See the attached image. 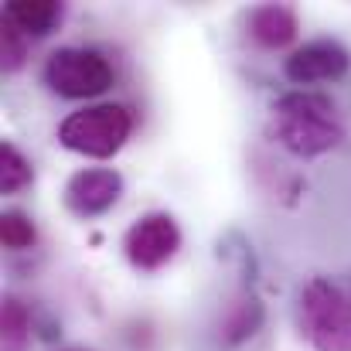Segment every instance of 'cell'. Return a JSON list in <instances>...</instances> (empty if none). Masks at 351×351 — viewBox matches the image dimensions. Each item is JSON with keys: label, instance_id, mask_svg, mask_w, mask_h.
Here are the masks:
<instances>
[{"label": "cell", "instance_id": "1", "mask_svg": "<svg viewBox=\"0 0 351 351\" xmlns=\"http://www.w3.org/2000/svg\"><path fill=\"white\" fill-rule=\"evenodd\" d=\"M273 136L297 157H317L335 150L345 140V130L335 117L331 99L317 93H287L273 106Z\"/></svg>", "mask_w": 351, "mask_h": 351}, {"label": "cell", "instance_id": "2", "mask_svg": "<svg viewBox=\"0 0 351 351\" xmlns=\"http://www.w3.org/2000/svg\"><path fill=\"white\" fill-rule=\"evenodd\" d=\"M300 324L317 351H351V293L314 276L300 293Z\"/></svg>", "mask_w": 351, "mask_h": 351}, {"label": "cell", "instance_id": "3", "mask_svg": "<svg viewBox=\"0 0 351 351\" xmlns=\"http://www.w3.org/2000/svg\"><path fill=\"white\" fill-rule=\"evenodd\" d=\"M133 133V117L126 106L117 103H99V106H86L79 113H69L58 126V143L65 150H75L82 157H96L106 160L113 157L119 147L130 140Z\"/></svg>", "mask_w": 351, "mask_h": 351}, {"label": "cell", "instance_id": "4", "mask_svg": "<svg viewBox=\"0 0 351 351\" xmlns=\"http://www.w3.org/2000/svg\"><path fill=\"white\" fill-rule=\"evenodd\" d=\"M117 72L93 48H58L45 65V82L65 99H89L113 86Z\"/></svg>", "mask_w": 351, "mask_h": 351}, {"label": "cell", "instance_id": "5", "mask_svg": "<svg viewBox=\"0 0 351 351\" xmlns=\"http://www.w3.org/2000/svg\"><path fill=\"white\" fill-rule=\"evenodd\" d=\"M178 245H181V229L167 212H154V215L136 219L123 239L126 259L136 269H160L167 259H174Z\"/></svg>", "mask_w": 351, "mask_h": 351}, {"label": "cell", "instance_id": "6", "mask_svg": "<svg viewBox=\"0 0 351 351\" xmlns=\"http://www.w3.org/2000/svg\"><path fill=\"white\" fill-rule=\"evenodd\" d=\"M351 65V55L331 38H321V41H311L304 48H297L283 72L293 86H314V82H335L348 72Z\"/></svg>", "mask_w": 351, "mask_h": 351}, {"label": "cell", "instance_id": "7", "mask_svg": "<svg viewBox=\"0 0 351 351\" xmlns=\"http://www.w3.org/2000/svg\"><path fill=\"white\" fill-rule=\"evenodd\" d=\"M119 195H123V178L113 167H86L72 174V181L65 184V205L82 219L110 212L119 202Z\"/></svg>", "mask_w": 351, "mask_h": 351}, {"label": "cell", "instance_id": "8", "mask_svg": "<svg viewBox=\"0 0 351 351\" xmlns=\"http://www.w3.org/2000/svg\"><path fill=\"white\" fill-rule=\"evenodd\" d=\"M62 17H65V7L62 3H51V0H10L3 7V21H10L27 38L51 34L62 24Z\"/></svg>", "mask_w": 351, "mask_h": 351}, {"label": "cell", "instance_id": "9", "mask_svg": "<svg viewBox=\"0 0 351 351\" xmlns=\"http://www.w3.org/2000/svg\"><path fill=\"white\" fill-rule=\"evenodd\" d=\"M249 34L263 48H283L297 38V14L283 3H263L249 14Z\"/></svg>", "mask_w": 351, "mask_h": 351}, {"label": "cell", "instance_id": "10", "mask_svg": "<svg viewBox=\"0 0 351 351\" xmlns=\"http://www.w3.org/2000/svg\"><path fill=\"white\" fill-rule=\"evenodd\" d=\"M0 338H3V351H24V345L31 341V311L17 297H7L3 300Z\"/></svg>", "mask_w": 351, "mask_h": 351}, {"label": "cell", "instance_id": "11", "mask_svg": "<svg viewBox=\"0 0 351 351\" xmlns=\"http://www.w3.org/2000/svg\"><path fill=\"white\" fill-rule=\"evenodd\" d=\"M31 178H34V171H31V164H27V157L14 147V143H0V188H3V195H17V191H24L27 184H31Z\"/></svg>", "mask_w": 351, "mask_h": 351}, {"label": "cell", "instance_id": "12", "mask_svg": "<svg viewBox=\"0 0 351 351\" xmlns=\"http://www.w3.org/2000/svg\"><path fill=\"white\" fill-rule=\"evenodd\" d=\"M0 239H3L7 249H27V245H34L38 229H34V222H31L27 215H21V212H3V215H0Z\"/></svg>", "mask_w": 351, "mask_h": 351}, {"label": "cell", "instance_id": "13", "mask_svg": "<svg viewBox=\"0 0 351 351\" xmlns=\"http://www.w3.org/2000/svg\"><path fill=\"white\" fill-rule=\"evenodd\" d=\"M256 324H259V304L256 300H242L239 307H235V317H229V341H242V338H249L252 331H256Z\"/></svg>", "mask_w": 351, "mask_h": 351}, {"label": "cell", "instance_id": "14", "mask_svg": "<svg viewBox=\"0 0 351 351\" xmlns=\"http://www.w3.org/2000/svg\"><path fill=\"white\" fill-rule=\"evenodd\" d=\"M24 41H27V34H21L10 21H3V69L7 72L21 69V62H24Z\"/></svg>", "mask_w": 351, "mask_h": 351}]
</instances>
